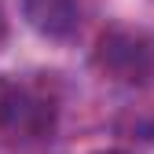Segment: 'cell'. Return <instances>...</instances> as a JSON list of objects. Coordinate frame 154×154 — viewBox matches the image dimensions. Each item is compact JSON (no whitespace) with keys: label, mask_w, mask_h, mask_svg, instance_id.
Returning <instances> with one entry per match:
<instances>
[{"label":"cell","mask_w":154,"mask_h":154,"mask_svg":"<svg viewBox=\"0 0 154 154\" xmlns=\"http://www.w3.org/2000/svg\"><path fill=\"white\" fill-rule=\"evenodd\" d=\"M22 15L41 37L66 41L81 22V0H22Z\"/></svg>","instance_id":"cell-1"},{"label":"cell","mask_w":154,"mask_h":154,"mask_svg":"<svg viewBox=\"0 0 154 154\" xmlns=\"http://www.w3.org/2000/svg\"><path fill=\"white\" fill-rule=\"evenodd\" d=\"M22 110H26V106H22V92H18L15 85H8L4 77H0V125L15 121Z\"/></svg>","instance_id":"cell-2"},{"label":"cell","mask_w":154,"mask_h":154,"mask_svg":"<svg viewBox=\"0 0 154 154\" xmlns=\"http://www.w3.org/2000/svg\"><path fill=\"white\" fill-rule=\"evenodd\" d=\"M99 154H125V150H99Z\"/></svg>","instance_id":"cell-3"},{"label":"cell","mask_w":154,"mask_h":154,"mask_svg":"<svg viewBox=\"0 0 154 154\" xmlns=\"http://www.w3.org/2000/svg\"><path fill=\"white\" fill-rule=\"evenodd\" d=\"M0 37H4V18H0Z\"/></svg>","instance_id":"cell-4"}]
</instances>
